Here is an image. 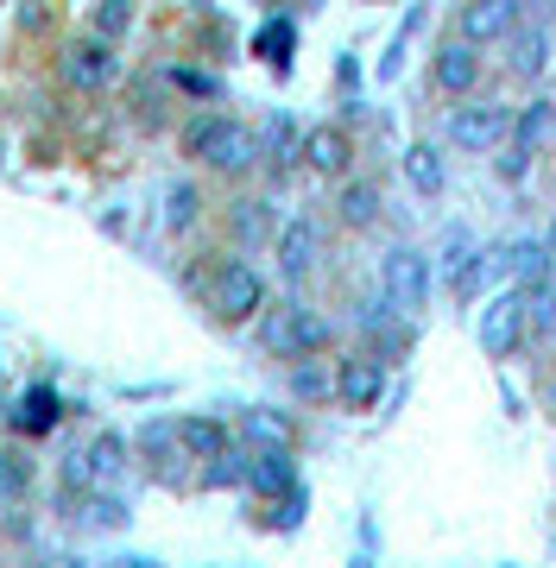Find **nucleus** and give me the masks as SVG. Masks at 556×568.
<instances>
[{"label": "nucleus", "mask_w": 556, "mask_h": 568, "mask_svg": "<svg viewBox=\"0 0 556 568\" xmlns=\"http://www.w3.org/2000/svg\"><path fill=\"white\" fill-rule=\"evenodd\" d=\"M291 392H297V398H310V405H316V398H335V366H323V361H291Z\"/></svg>", "instance_id": "obj_28"}, {"label": "nucleus", "mask_w": 556, "mask_h": 568, "mask_svg": "<svg viewBox=\"0 0 556 568\" xmlns=\"http://www.w3.org/2000/svg\"><path fill=\"white\" fill-rule=\"evenodd\" d=\"M253 51L272 63V70H291V51H297V26L291 20H266L253 32Z\"/></svg>", "instance_id": "obj_27"}, {"label": "nucleus", "mask_w": 556, "mask_h": 568, "mask_svg": "<svg viewBox=\"0 0 556 568\" xmlns=\"http://www.w3.org/2000/svg\"><path fill=\"white\" fill-rule=\"evenodd\" d=\"M203 297H209V310H215V323H247V316L266 310V278H260L247 260H222L209 272Z\"/></svg>", "instance_id": "obj_3"}, {"label": "nucleus", "mask_w": 556, "mask_h": 568, "mask_svg": "<svg viewBox=\"0 0 556 568\" xmlns=\"http://www.w3.org/2000/svg\"><path fill=\"white\" fill-rule=\"evenodd\" d=\"M26 487H32V467L13 448H0V499H26Z\"/></svg>", "instance_id": "obj_33"}, {"label": "nucleus", "mask_w": 556, "mask_h": 568, "mask_svg": "<svg viewBox=\"0 0 556 568\" xmlns=\"http://www.w3.org/2000/svg\"><path fill=\"white\" fill-rule=\"evenodd\" d=\"M196 215H203V190H196L190 178L165 183V234H190Z\"/></svg>", "instance_id": "obj_25"}, {"label": "nucleus", "mask_w": 556, "mask_h": 568, "mask_svg": "<svg viewBox=\"0 0 556 568\" xmlns=\"http://www.w3.org/2000/svg\"><path fill=\"white\" fill-rule=\"evenodd\" d=\"M127 436H114V429H102L95 443L83 448V462H89V487H121L127 480Z\"/></svg>", "instance_id": "obj_17"}, {"label": "nucleus", "mask_w": 556, "mask_h": 568, "mask_svg": "<svg viewBox=\"0 0 556 568\" xmlns=\"http://www.w3.org/2000/svg\"><path fill=\"white\" fill-rule=\"evenodd\" d=\"M556 140V102H532L513 114V145H525V152H544V145Z\"/></svg>", "instance_id": "obj_22"}, {"label": "nucleus", "mask_w": 556, "mask_h": 568, "mask_svg": "<svg viewBox=\"0 0 556 568\" xmlns=\"http://www.w3.org/2000/svg\"><path fill=\"white\" fill-rule=\"evenodd\" d=\"M89 32H102V39H127V32H133V0H95Z\"/></svg>", "instance_id": "obj_31"}, {"label": "nucleus", "mask_w": 556, "mask_h": 568, "mask_svg": "<svg viewBox=\"0 0 556 568\" xmlns=\"http://www.w3.org/2000/svg\"><path fill=\"white\" fill-rule=\"evenodd\" d=\"M171 82H178L184 95H222V82L209 77V70H171Z\"/></svg>", "instance_id": "obj_36"}, {"label": "nucleus", "mask_w": 556, "mask_h": 568, "mask_svg": "<svg viewBox=\"0 0 556 568\" xmlns=\"http://www.w3.org/2000/svg\"><path fill=\"white\" fill-rule=\"evenodd\" d=\"M228 227H234V241H241V246H260V241H272V234H279V215H272L266 196H241V203H234V215H228Z\"/></svg>", "instance_id": "obj_21"}, {"label": "nucleus", "mask_w": 556, "mask_h": 568, "mask_svg": "<svg viewBox=\"0 0 556 568\" xmlns=\"http://www.w3.org/2000/svg\"><path fill=\"white\" fill-rule=\"evenodd\" d=\"M140 455L159 474H171V462H190L184 443H178V424H165V417H152V424H140Z\"/></svg>", "instance_id": "obj_24"}, {"label": "nucleus", "mask_w": 556, "mask_h": 568, "mask_svg": "<svg viewBox=\"0 0 556 568\" xmlns=\"http://www.w3.org/2000/svg\"><path fill=\"white\" fill-rule=\"evenodd\" d=\"M550 253H556V227H550Z\"/></svg>", "instance_id": "obj_37"}, {"label": "nucleus", "mask_w": 556, "mask_h": 568, "mask_svg": "<svg viewBox=\"0 0 556 568\" xmlns=\"http://www.w3.org/2000/svg\"><path fill=\"white\" fill-rule=\"evenodd\" d=\"M203 487H247V448H222L203 462Z\"/></svg>", "instance_id": "obj_30"}, {"label": "nucleus", "mask_w": 556, "mask_h": 568, "mask_svg": "<svg viewBox=\"0 0 556 568\" xmlns=\"http://www.w3.org/2000/svg\"><path fill=\"white\" fill-rule=\"evenodd\" d=\"M380 297H386L392 316H417L431 304V260L417 246H392L380 260Z\"/></svg>", "instance_id": "obj_5"}, {"label": "nucleus", "mask_w": 556, "mask_h": 568, "mask_svg": "<svg viewBox=\"0 0 556 568\" xmlns=\"http://www.w3.org/2000/svg\"><path fill=\"white\" fill-rule=\"evenodd\" d=\"M241 436L253 448H297V424H291L285 410H266V405L241 410Z\"/></svg>", "instance_id": "obj_19"}, {"label": "nucleus", "mask_w": 556, "mask_h": 568, "mask_svg": "<svg viewBox=\"0 0 556 568\" xmlns=\"http://www.w3.org/2000/svg\"><path fill=\"white\" fill-rule=\"evenodd\" d=\"M304 164L316 171V178H342L354 164V140L342 133V126H310L304 133Z\"/></svg>", "instance_id": "obj_15"}, {"label": "nucleus", "mask_w": 556, "mask_h": 568, "mask_svg": "<svg viewBox=\"0 0 556 568\" xmlns=\"http://www.w3.org/2000/svg\"><path fill=\"white\" fill-rule=\"evenodd\" d=\"M380 392H386V361H380V354H348V361H335V398H342V410H373Z\"/></svg>", "instance_id": "obj_8"}, {"label": "nucleus", "mask_w": 556, "mask_h": 568, "mask_svg": "<svg viewBox=\"0 0 556 568\" xmlns=\"http://www.w3.org/2000/svg\"><path fill=\"white\" fill-rule=\"evenodd\" d=\"M260 347L272 361H304V354L330 347V323L304 304H272V310H260Z\"/></svg>", "instance_id": "obj_2"}, {"label": "nucleus", "mask_w": 556, "mask_h": 568, "mask_svg": "<svg viewBox=\"0 0 556 568\" xmlns=\"http://www.w3.org/2000/svg\"><path fill=\"white\" fill-rule=\"evenodd\" d=\"M58 77L77 89V95H102L121 82V58H114V39L102 32H83V39H70L58 51Z\"/></svg>", "instance_id": "obj_4"}, {"label": "nucleus", "mask_w": 556, "mask_h": 568, "mask_svg": "<svg viewBox=\"0 0 556 568\" xmlns=\"http://www.w3.org/2000/svg\"><path fill=\"white\" fill-rule=\"evenodd\" d=\"M525 335H532V310H525V284H513V291H499L494 304L481 310V347L494 361H513Z\"/></svg>", "instance_id": "obj_6"}, {"label": "nucleus", "mask_w": 556, "mask_h": 568, "mask_svg": "<svg viewBox=\"0 0 556 568\" xmlns=\"http://www.w3.org/2000/svg\"><path fill=\"white\" fill-rule=\"evenodd\" d=\"M417 26H424V7H412V20L398 26V39H392V44H386V58H380V77H386V82L398 77V70H405V44H412Z\"/></svg>", "instance_id": "obj_34"}, {"label": "nucleus", "mask_w": 556, "mask_h": 568, "mask_svg": "<svg viewBox=\"0 0 556 568\" xmlns=\"http://www.w3.org/2000/svg\"><path fill=\"white\" fill-rule=\"evenodd\" d=\"M513 26H518V0H462V13H455V39L494 44V39H506Z\"/></svg>", "instance_id": "obj_11"}, {"label": "nucleus", "mask_w": 556, "mask_h": 568, "mask_svg": "<svg viewBox=\"0 0 556 568\" xmlns=\"http://www.w3.org/2000/svg\"><path fill=\"white\" fill-rule=\"evenodd\" d=\"M272 246H279V272H285L291 284H304L310 272H316V260H323V227L310 222V215H291V222L272 234Z\"/></svg>", "instance_id": "obj_9"}, {"label": "nucleus", "mask_w": 556, "mask_h": 568, "mask_svg": "<svg viewBox=\"0 0 556 568\" xmlns=\"http://www.w3.org/2000/svg\"><path fill=\"white\" fill-rule=\"evenodd\" d=\"M506 44H513L506 70H513L518 82H537L544 70H550V32H544V26H513V32H506Z\"/></svg>", "instance_id": "obj_16"}, {"label": "nucleus", "mask_w": 556, "mask_h": 568, "mask_svg": "<svg viewBox=\"0 0 556 568\" xmlns=\"http://www.w3.org/2000/svg\"><path fill=\"white\" fill-rule=\"evenodd\" d=\"M335 215H342V227H373L380 222V183H342Z\"/></svg>", "instance_id": "obj_26"}, {"label": "nucleus", "mask_w": 556, "mask_h": 568, "mask_svg": "<svg viewBox=\"0 0 556 568\" xmlns=\"http://www.w3.org/2000/svg\"><path fill=\"white\" fill-rule=\"evenodd\" d=\"M405 183H412L417 196H443V183H449V164H443V152H436L431 140H417L412 152H405Z\"/></svg>", "instance_id": "obj_20"}, {"label": "nucleus", "mask_w": 556, "mask_h": 568, "mask_svg": "<svg viewBox=\"0 0 556 568\" xmlns=\"http://www.w3.org/2000/svg\"><path fill=\"white\" fill-rule=\"evenodd\" d=\"M178 443H184L190 462H209L228 448V424L222 417H178Z\"/></svg>", "instance_id": "obj_23"}, {"label": "nucleus", "mask_w": 556, "mask_h": 568, "mask_svg": "<svg viewBox=\"0 0 556 568\" xmlns=\"http://www.w3.org/2000/svg\"><path fill=\"white\" fill-rule=\"evenodd\" d=\"M494 171H499L506 183H525V171H532V152H525V145H506V152L494 159Z\"/></svg>", "instance_id": "obj_35"}, {"label": "nucleus", "mask_w": 556, "mask_h": 568, "mask_svg": "<svg viewBox=\"0 0 556 568\" xmlns=\"http://www.w3.org/2000/svg\"><path fill=\"white\" fill-rule=\"evenodd\" d=\"M525 310H532V328H537V335H550V328H556V278L525 284Z\"/></svg>", "instance_id": "obj_32"}, {"label": "nucleus", "mask_w": 556, "mask_h": 568, "mask_svg": "<svg viewBox=\"0 0 556 568\" xmlns=\"http://www.w3.org/2000/svg\"><path fill=\"white\" fill-rule=\"evenodd\" d=\"M260 159L272 171H291V164L304 159V133H297L291 114H266V126H260Z\"/></svg>", "instance_id": "obj_18"}, {"label": "nucleus", "mask_w": 556, "mask_h": 568, "mask_svg": "<svg viewBox=\"0 0 556 568\" xmlns=\"http://www.w3.org/2000/svg\"><path fill=\"white\" fill-rule=\"evenodd\" d=\"M474 51H481V44H468V39H449L443 51H436L431 77H436L443 95H468L474 82H481V58H474Z\"/></svg>", "instance_id": "obj_14"}, {"label": "nucleus", "mask_w": 556, "mask_h": 568, "mask_svg": "<svg viewBox=\"0 0 556 568\" xmlns=\"http://www.w3.org/2000/svg\"><path fill=\"white\" fill-rule=\"evenodd\" d=\"M247 487L260 499H279V493L297 487V462H291V448H253L247 443Z\"/></svg>", "instance_id": "obj_13"}, {"label": "nucleus", "mask_w": 556, "mask_h": 568, "mask_svg": "<svg viewBox=\"0 0 556 568\" xmlns=\"http://www.w3.org/2000/svg\"><path fill=\"white\" fill-rule=\"evenodd\" d=\"M506 133H513V108L499 102H468L449 114V145H462V152H494Z\"/></svg>", "instance_id": "obj_7"}, {"label": "nucleus", "mask_w": 556, "mask_h": 568, "mask_svg": "<svg viewBox=\"0 0 556 568\" xmlns=\"http://www.w3.org/2000/svg\"><path fill=\"white\" fill-rule=\"evenodd\" d=\"M443 284H449L455 297H474L481 278H487V246L474 241L468 227H449V241H443Z\"/></svg>", "instance_id": "obj_10"}, {"label": "nucleus", "mask_w": 556, "mask_h": 568, "mask_svg": "<svg viewBox=\"0 0 556 568\" xmlns=\"http://www.w3.org/2000/svg\"><path fill=\"white\" fill-rule=\"evenodd\" d=\"M63 424V398L51 379H32V386L20 392V405H13V429L20 436H51V429Z\"/></svg>", "instance_id": "obj_12"}, {"label": "nucleus", "mask_w": 556, "mask_h": 568, "mask_svg": "<svg viewBox=\"0 0 556 568\" xmlns=\"http://www.w3.org/2000/svg\"><path fill=\"white\" fill-rule=\"evenodd\" d=\"M550 265H556L550 241H518V246H513V284H537V278H550Z\"/></svg>", "instance_id": "obj_29"}, {"label": "nucleus", "mask_w": 556, "mask_h": 568, "mask_svg": "<svg viewBox=\"0 0 556 568\" xmlns=\"http://www.w3.org/2000/svg\"><path fill=\"white\" fill-rule=\"evenodd\" d=\"M184 152L203 159L209 171H222V178H241V171L260 164V133L241 121H228V114H196L184 126Z\"/></svg>", "instance_id": "obj_1"}]
</instances>
